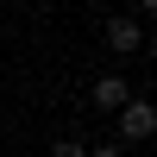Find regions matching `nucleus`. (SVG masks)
I'll use <instances>...</instances> for the list:
<instances>
[{
	"label": "nucleus",
	"mask_w": 157,
	"mask_h": 157,
	"mask_svg": "<svg viewBox=\"0 0 157 157\" xmlns=\"http://www.w3.org/2000/svg\"><path fill=\"white\" fill-rule=\"evenodd\" d=\"M50 157H88V145H82V138H57V145H50Z\"/></svg>",
	"instance_id": "4"
},
{
	"label": "nucleus",
	"mask_w": 157,
	"mask_h": 157,
	"mask_svg": "<svg viewBox=\"0 0 157 157\" xmlns=\"http://www.w3.org/2000/svg\"><path fill=\"white\" fill-rule=\"evenodd\" d=\"M88 157H126V151H120V145H101V151L88 145Z\"/></svg>",
	"instance_id": "5"
},
{
	"label": "nucleus",
	"mask_w": 157,
	"mask_h": 157,
	"mask_svg": "<svg viewBox=\"0 0 157 157\" xmlns=\"http://www.w3.org/2000/svg\"><path fill=\"white\" fill-rule=\"evenodd\" d=\"M107 50H145V25H138V13H113V19H107Z\"/></svg>",
	"instance_id": "2"
},
{
	"label": "nucleus",
	"mask_w": 157,
	"mask_h": 157,
	"mask_svg": "<svg viewBox=\"0 0 157 157\" xmlns=\"http://www.w3.org/2000/svg\"><path fill=\"white\" fill-rule=\"evenodd\" d=\"M88 101H94L101 113H120L126 101H132V88H126V75H101V82L88 88Z\"/></svg>",
	"instance_id": "3"
},
{
	"label": "nucleus",
	"mask_w": 157,
	"mask_h": 157,
	"mask_svg": "<svg viewBox=\"0 0 157 157\" xmlns=\"http://www.w3.org/2000/svg\"><path fill=\"white\" fill-rule=\"evenodd\" d=\"M113 126H120V151H126V145H145V138H157V107L132 94L120 113H113Z\"/></svg>",
	"instance_id": "1"
},
{
	"label": "nucleus",
	"mask_w": 157,
	"mask_h": 157,
	"mask_svg": "<svg viewBox=\"0 0 157 157\" xmlns=\"http://www.w3.org/2000/svg\"><path fill=\"white\" fill-rule=\"evenodd\" d=\"M138 13H145V19H151V25H157V0H138Z\"/></svg>",
	"instance_id": "6"
},
{
	"label": "nucleus",
	"mask_w": 157,
	"mask_h": 157,
	"mask_svg": "<svg viewBox=\"0 0 157 157\" xmlns=\"http://www.w3.org/2000/svg\"><path fill=\"white\" fill-rule=\"evenodd\" d=\"M145 50H151V57H157V32H151V38H145Z\"/></svg>",
	"instance_id": "7"
}]
</instances>
